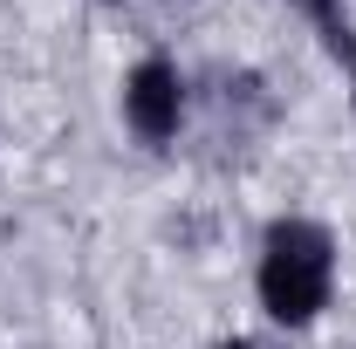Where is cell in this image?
<instances>
[{"label": "cell", "mask_w": 356, "mask_h": 349, "mask_svg": "<svg viewBox=\"0 0 356 349\" xmlns=\"http://www.w3.org/2000/svg\"><path fill=\"white\" fill-rule=\"evenodd\" d=\"M254 295H261L274 329H309L336 302V233L309 213L267 219L261 261H254Z\"/></svg>", "instance_id": "6da1fadb"}, {"label": "cell", "mask_w": 356, "mask_h": 349, "mask_svg": "<svg viewBox=\"0 0 356 349\" xmlns=\"http://www.w3.org/2000/svg\"><path fill=\"white\" fill-rule=\"evenodd\" d=\"M124 131L144 151H172V137L185 131V76L172 55H144L124 76Z\"/></svg>", "instance_id": "7a4b0ae2"}, {"label": "cell", "mask_w": 356, "mask_h": 349, "mask_svg": "<svg viewBox=\"0 0 356 349\" xmlns=\"http://www.w3.org/2000/svg\"><path fill=\"white\" fill-rule=\"evenodd\" d=\"M288 7L315 28V42L329 48V62L343 69V83L356 96V14H350V0H288Z\"/></svg>", "instance_id": "3957f363"}, {"label": "cell", "mask_w": 356, "mask_h": 349, "mask_svg": "<svg viewBox=\"0 0 356 349\" xmlns=\"http://www.w3.org/2000/svg\"><path fill=\"white\" fill-rule=\"evenodd\" d=\"M213 349H274V343H254V336H226V343H213Z\"/></svg>", "instance_id": "277c9868"}, {"label": "cell", "mask_w": 356, "mask_h": 349, "mask_svg": "<svg viewBox=\"0 0 356 349\" xmlns=\"http://www.w3.org/2000/svg\"><path fill=\"white\" fill-rule=\"evenodd\" d=\"M103 7H124V0H103Z\"/></svg>", "instance_id": "5b68a950"}]
</instances>
